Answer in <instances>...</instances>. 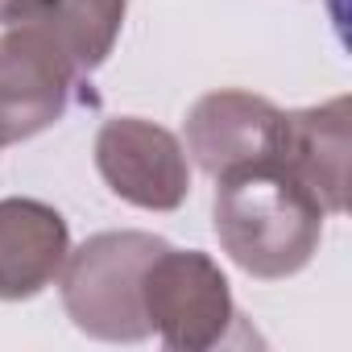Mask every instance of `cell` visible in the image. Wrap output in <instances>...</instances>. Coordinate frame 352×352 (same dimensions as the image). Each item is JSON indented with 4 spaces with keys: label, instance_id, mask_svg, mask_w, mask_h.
Wrapping results in <instances>:
<instances>
[{
    "label": "cell",
    "instance_id": "8",
    "mask_svg": "<svg viewBox=\"0 0 352 352\" xmlns=\"http://www.w3.org/2000/svg\"><path fill=\"white\" fill-rule=\"evenodd\" d=\"M71 228L54 204L0 199V302H25L50 290L67 265Z\"/></svg>",
    "mask_w": 352,
    "mask_h": 352
},
{
    "label": "cell",
    "instance_id": "5",
    "mask_svg": "<svg viewBox=\"0 0 352 352\" xmlns=\"http://www.w3.org/2000/svg\"><path fill=\"white\" fill-rule=\"evenodd\" d=\"M104 187L141 212H179L191 195V157L170 129L145 116H112L96 133Z\"/></svg>",
    "mask_w": 352,
    "mask_h": 352
},
{
    "label": "cell",
    "instance_id": "9",
    "mask_svg": "<svg viewBox=\"0 0 352 352\" xmlns=\"http://www.w3.org/2000/svg\"><path fill=\"white\" fill-rule=\"evenodd\" d=\"M124 17L129 0H30L17 25H34L38 34H46L58 54L83 79H91L116 50Z\"/></svg>",
    "mask_w": 352,
    "mask_h": 352
},
{
    "label": "cell",
    "instance_id": "6",
    "mask_svg": "<svg viewBox=\"0 0 352 352\" xmlns=\"http://www.w3.org/2000/svg\"><path fill=\"white\" fill-rule=\"evenodd\" d=\"M282 116L286 112L278 104H270L265 96H253L241 87H220L191 104V112L183 120V137H187L183 149H187V157H195V166L208 179H220L228 170L278 157Z\"/></svg>",
    "mask_w": 352,
    "mask_h": 352
},
{
    "label": "cell",
    "instance_id": "2",
    "mask_svg": "<svg viewBox=\"0 0 352 352\" xmlns=\"http://www.w3.org/2000/svg\"><path fill=\"white\" fill-rule=\"evenodd\" d=\"M166 245L170 241L153 232L116 228V232H96L79 249H71L54 286L63 294V311L75 323V331L104 340V344L149 340V319L141 307V278Z\"/></svg>",
    "mask_w": 352,
    "mask_h": 352
},
{
    "label": "cell",
    "instance_id": "4",
    "mask_svg": "<svg viewBox=\"0 0 352 352\" xmlns=\"http://www.w3.org/2000/svg\"><path fill=\"white\" fill-rule=\"evenodd\" d=\"M87 79L34 25L0 34V149L54 129L83 96Z\"/></svg>",
    "mask_w": 352,
    "mask_h": 352
},
{
    "label": "cell",
    "instance_id": "3",
    "mask_svg": "<svg viewBox=\"0 0 352 352\" xmlns=\"http://www.w3.org/2000/svg\"><path fill=\"white\" fill-rule=\"evenodd\" d=\"M141 307L149 319V336H157L174 352L220 348L236 327L228 274L204 249L166 245L141 278Z\"/></svg>",
    "mask_w": 352,
    "mask_h": 352
},
{
    "label": "cell",
    "instance_id": "1",
    "mask_svg": "<svg viewBox=\"0 0 352 352\" xmlns=\"http://www.w3.org/2000/svg\"><path fill=\"white\" fill-rule=\"evenodd\" d=\"M327 212L294 174L270 157L216 179L212 228L236 270L257 282H282L311 265L323 245Z\"/></svg>",
    "mask_w": 352,
    "mask_h": 352
},
{
    "label": "cell",
    "instance_id": "10",
    "mask_svg": "<svg viewBox=\"0 0 352 352\" xmlns=\"http://www.w3.org/2000/svg\"><path fill=\"white\" fill-rule=\"evenodd\" d=\"M30 9V0H0V25H17Z\"/></svg>",
    "mask_w": 352,
    "mask_h": 352
},
{
    "label": "cell",
    "instance_id": "7",
    "mask_svg": "<svg viewBox=\"0 0 352 352\" xmlns=\"http://www.w3.org/2000/svg\"><path fill=\"white\" fill-rule=\"evenodd\" d=\"M348 96L294 108L282 116L278 162L319 199L327 216H344L348 208V153H352V120Z\"/></svg>",
    "mask_w": 352,
    "mask_h": 352
}]
</instances>
